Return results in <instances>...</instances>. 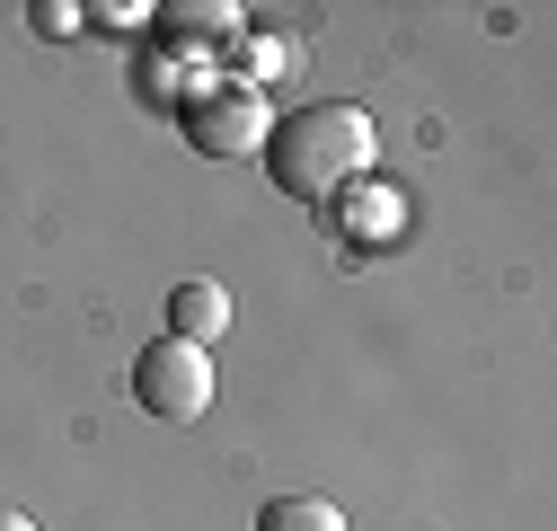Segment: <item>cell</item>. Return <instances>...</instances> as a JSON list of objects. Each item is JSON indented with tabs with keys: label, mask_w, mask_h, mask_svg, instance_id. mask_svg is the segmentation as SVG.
I'll list each match as a JSON object with an SVG mask.
<instances>
[{
	"label": "cell",
	"mask_w": 557,
	"mask_h": 531,
	"mask_svg": "<svg viewBox=\"0 0 557 531\" xmlns=\"http://www.w3.org/2000/svg\"><path fill=\"white\" fill-rule=\"evenodd\" d=\"M265 177H274V195H293V205H336L345 186H363L372 177V160H381V133H372V115L363 107H345V98H310V107H293V115H274V133H265Z\"/></svg>",
	"instance_id": "1"
},
{
	"label": "cell",
	"mask_w": 557,
	"mask_h": 531,
	"mask_svg": "<svg viewBox=\"0 0 557 531\" xmlns=\"http://www.w3.org/2000/svg\"><path fill=\"white\" fill-rule=\"evenodd\" d=\"M177 124H186V143H195L203 160H257L265 133H274V107H265V89H248V81H203V89L177 107Z\"/></svg>",
	"instance_id": "2"
},
{
	"label": "cell",
	"mask_w": 557,
	"mask_h": 531,
	"mask_svg": "<svg viewBox=\"0 0 557 531\" xmlns=\"http://www.w3.org/2000/svg\"><path fill=\"white\" fill-rule=\"evenodd\" d=\"M213 355L203 346H177V337H151L143 363H133V398L160 417V425H195L203 408H213Z\"/></svg>",
	"instance_id": "3"
},
{
	"label": "cell",
	"mask_w": 557,
	"mask_h": 531,
	"mask_svg": "<svg viewBox=\"0 0 557 531\" xmlns=\"http://www.w3.org/2000/svg\"><path fill=\"white\" fill-rule=\"evenodd\" d=\"M319 213H327V231H336L345 248H389V239H407V195L381 186V177L345 186L336 205H319Z\"/></svg>",
	"instance_id": "4"
},
{
	"label": "cell",
	"mask_w": 557,
	"mask_h": 531,
	"mask_svg": "<svg viewBox=\"0 0 557 531\" xmlns=\"http://www.w3.org/2000/svg\"><path fill=\"white\" fill-rule=\"evenodd\" d=\"M151 27L177 53H213V45H239L248 36V10H239V0H169V10H151Z\"/></svg>",
	"instance_id": "5"
},
{
	"label": "cell",
	"mask_w": 557,
	"mask_h": 531,
	"mask_svg": "<svg viewBox=\"0 0 557 531\" xmlns=\"http://www.w3.org/2000/svg\"><path fill=\"white\" fill-rule=\"evenodd\" d=\"M222 328H231V293H222V284L186 275V284L169 293V337H177V346H203V355H213Z\"/></svg>",
	"instance_id": "6"
},
{
	"label": "cell",
	"mask_w": 557,
	"mask_h": 531,
	"mask_svg": "<svg viewBox=\"0 0 557 531\" xmlns=\"http://www.w3.org/2000/svg\"><path fill=\"white\" fill-rule=\"evenodd\" d=\"M203 81V53H177V45H160V53H143V72H133V81H143V98H160V107H186V89L177 81Z\"/></svg>",
	"instance_id": "7"
},
{
	"label": "cell",
	"mask_w": 557,
	"mask_h": 531,
	"mask_svg": "<svg viewBox=\"0 0 557 531\" xmlns=\"http://www.w3.org/2000/svg\"><path fill=\"white\" fill-rule=\"evenodd\" d=\"M257 531H345V514H336L327 496H274V505L257 514Z\"/></svg>",
	"instance_id": "8"
},
{
	"label": "cell",
	"mask_w": 557,
	"mask_h": 531,
	"mask_svg": "<svg viewBox=\"0 0 557 531\" xmlns=\"http://www.w3.org/2000/svg\"><path fill=\"white\" fill-rule=\"evenodd\" d=\"M239 53H248L257 81H301V45H293V36H239ZM257 81H248V89H257Z\"/></svg>",
	"instance_id": "9"
},
{
	"label": "cell",
	"mask_w": 557,
	"mask_h": 531,
	"mask_svg": "<svg viewBox=\"0 0 557 531\" xmlns=\"http://www.w3.org/2000/svg\"><path fill=\"white\" fill-rule=\"evenodd\" d=\"M27 18H36V36H53V45L89 27V10H72V0H27Z\"/></svg>",
	"instance_id": "10"
},
{
	"label": "cell",
	"mask_w": 557,
	"mask_h": 531,
	"mask_svg": "<svg viewBox=\"0 0 557 531\" xmlns=\"http://www.w3.org/2000/svg\"><path fill=\"white\" fill-rule=\"evenodd\" d=\"M89 18H98V27H143L151 10H133V0H98V10H89Z\"/></svg>",
	"instance_id": "11"
},
{
	"label": "cell",
	"mask_w": 557,
	"mask_h": 531,
	"mask_svg": "<svg viewBox=\"0 0 557 531\" xmlns=\"http://www.w3.org/2000/svg\"><path fill=\"white\" fill-rule=\"evenodd\" d=\"M0 531H36V514H18V505H0Z\"/></svg>",
	"instance_id": "12"
}]
</instances>
